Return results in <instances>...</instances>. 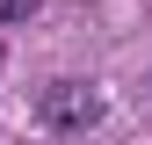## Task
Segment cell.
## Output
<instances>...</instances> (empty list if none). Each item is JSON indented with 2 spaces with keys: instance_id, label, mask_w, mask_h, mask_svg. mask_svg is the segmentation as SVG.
Instances as JSON below:
<instances>
[{
  "instance_id": "2",
  "label": "cell",
  "mask_w": 152,
  "mask_h": 145,
  "mask_svg": "<svg viewBox=\"0 0 152 145\" xmlns=\"http://www.w3.org/2000/svg\"><path fill=\"white\" fill-rule=\"evenodd\" d=\"M36 7H44V0H0V22H29Z\"/></svg>"
},
{
  "instance_id": "1",
  "label": "cell",
  "mask_w": 152,
  "mask_h": 145,
  "mask_svg": "<svg viewBox=\"0 0 152 145\" xmlns=\"http://www.w3.org/2000/svg\"><path fill=\"white\" fill-rule=\"evenodd\" d=\"M36 116H44L51 131H94L102 94H94V80H51V87H44V102H36Z\"/></svg>"
}]
</instances>
